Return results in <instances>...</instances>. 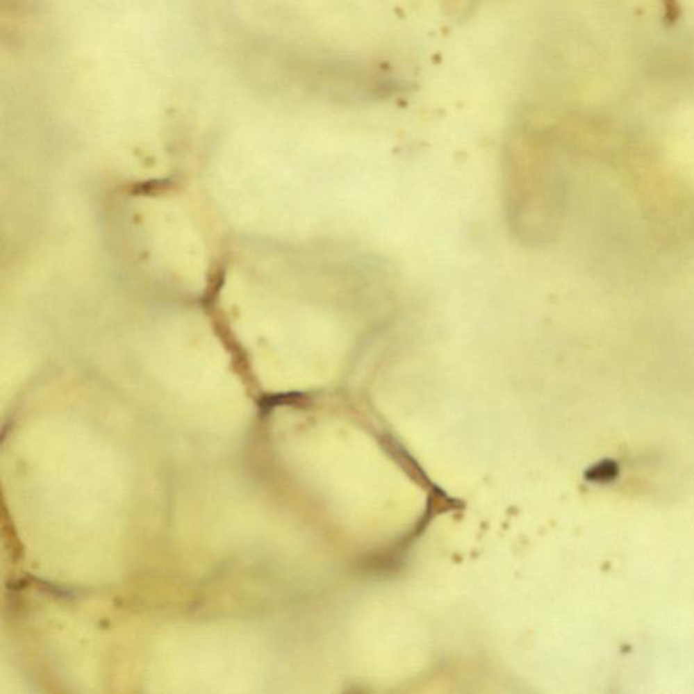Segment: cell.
<instances>
[{
	"label": "cell",
	"mask_w": 694,
	"mask_h": 694,
	"mask_svg": "<svg viewBox=\"0 0 694 694\" xmlns=\"http://www.w3.org/2000/svg\"><path fill=\"white\" fill-rule=\"evenodd\" d=\"M617 472H618L617 464L611 460H605L588 471L587 479L594 481H609L615 477Z\"/></svg>",
	"instance_id": "obj_1"
}]
</instances>
